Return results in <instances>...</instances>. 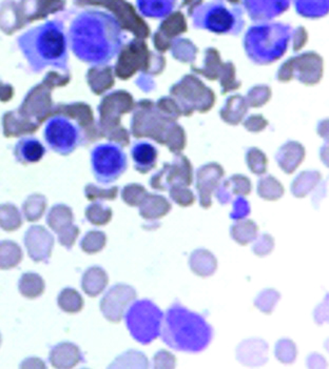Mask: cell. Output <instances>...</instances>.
Here are the masks:
<instances>
[{"mask_svg": "<svg viewBox=\"0 0 329 369\" xmlns=\"http://www.w3.org/2000/svg\"><path fill=\"white\" fill-rule=\"evenodd\" d=\"M125 319L134 340L148 345L160 337L164 312L152 301H134L126 312Z\"/></svg>", "mask_w": 329, "mask_h": 369, "instance_id": "8992f818", "label": "cell"}, {"mask_svg": "<svg viewBox=\"0 0 329 369\" xmlns=\"http://www.w3.org/2000/svg\"><path fill=\"white\" fill-rule=\"evenodd\" d=\"M45 139L51 150L67 156L85 141V133L78 124L63 116H55L46 124Z\"/></svg>", "mask_w": 329, "mask_h": 369, "instance_id": "ba28073f", "label": "cell"}, {"mask_svg": "<svg viewBox=\"0 0 329 369\" xmlns=\"http://www.w3.org/2000/svg\"><path fill=\"white\" fill-rule=\"evenodd\" d=\"M243 6L252 21H270L284 13L290 0H243Z\"/></svg>", "mask_w": 329, "mask_h": 369, "instance_id": "4fadbf2b", "label": "cell"}, {"mask_svg": "<svg viewBox=\"0 0 329 369\" xmlns=\"http://www.w3.org/2000/svg\"><path fill=\"white\" fill-rule=\"evenodd\" d=\"M186 30H187V25H186L184 15L180 12L170 14L156 32L154 36V45L160 51H166L169 46L170 40L184 33Z\"/></svg>", "mask_w": 329, "mask_h": 369, "instance_id": "5bb4252c", "label": "cell"}, {"mask_svg": "<svg viewBox=\"0 0 329 369\" xmlns=\"http://www.w3.org/2000/svg\"><path fill=\"white\" fill-rule=\"evenodd\" d=\"M160 336L176 352L198 354L212 343L214 328L204 317L174 303L164 315Z\"/></svg>", "mask_w": 329, "mask_h": 369, "instance_id": "3957f363", "label": "cell"}, {"mask_svg": "<svg viewBox=\"0 0 329 369\" xmlns=\"http://www.w3.org/2000/svg\"><path fill=\"white\" fill-rule=\"evenodd\" d=\"M252 192V182L243 175H234L223 182L216 192V198L220 204L232 201V196H246Z\"/></svg>", "mask_w": 329, "mask_h": 369, "instance_id": "e0dca14e", "label": "cell"}, {"mask_svg": "<svg viewBox=\"0 0 329 369\" xmlns=\"http://www.w3.org/2000/svg\"><path fill=\"white\" fill-rule=\"evenodd\" d=\"M258 226L254 220H236L230 228V236L236 243L245 246L258 238Z\"/></svg>", "mask_w": 329, "mask_h": 369, "instance_id": "d4e9b609", "label": "cell"}, {"mask_svg": "<svg viewBox=\"0 0 329 369\" xmlns=\"http://www.w3.org/2000/svg\"><path fill=\"white\" fill-rule=\"evenodd\" d=\"M112 216L111 208L102 203H93L86 208V218L93 226H106L111 221Z\"/></svg>", "mask_w": 329, "mask_h": 369, "instance_id": "8d00e7d4", "label": "cell"}, {"mask_svg": "<svg viewBox=\"0 0 329 369\" xmlns=\"http://www.w3.org/2000/svg\"><path fill=\"white\" fill-rule=\"evenodd\" d=\"M176 1L178 0H136V5L142 16L160 19L173 12Z\"/></svg>", "mask_w": 329, "mask_h": 369, "instance_id": "cb8c5ba5", "label": "cell"}, {"mask_svg": "<svg viewBox=\"0 0 329 369\" xmlns=\"http://www.w3.org/2000/svg\"><path fill=\"white\" fill-rule=\"evenodd\" d=\"M305 150L298 142L290 141L279 150L276 158L280 168L287 174H292L302 163Z\"/></svg>", "mask_w": 329, "mask_h": 369, "instance_id": "d6986e66", "label": "cell"}, {"mask_svg": "<svg viewBox=\"0 0 329 369\" xmlns=\"http://www.w3.org/2000/svg\"><path fill=\"white\" fill-rule=\"evenodd\" d=\"M171 208V203L160 195L148 194L140 203V215L147 221H158L167 216Z\"/></svg>", "mask_w": 329, "mask_h": 369, "instance_id": "ac0fdd59", "label": "cell"}, {"mask_svg": "<svg viewBox=\"0 0 329 369\" xmlns=\"http://www.w3.org/2000/svg\"><path fill=\"white\" fill-rule=\"evenodd\" d=\"M147 195V190L140 184H129L122 190V198L125 203L134 208L140 206Z\"/></svg>", "mask_w": 329, "mask_h": 369, "instance_id": "f35d334b", "label": "cell"}, {"mask_svg": "<svg viewBox=\"0 0 329 369\" xmlns=\"http://www.w3.org/2000/svg\"><path fill=\"white\" fill-rule=\"evenodd\" d=\"M258 194L263 199L276 201L284 195V188L276 178L272 176H266V177L261 178L258 181Z\"/></svg>", "mask_w": 329, "mask_h": 369, "instance_id": "d6a6232c", "label": "cell"}, {"mask_svg": "<svg viewBox=\"0 0 329 369\" xmlns=\"http://www.w3.org/2000/svg\"><path fill=\"white\" fill-rule=\"evenodd\" d=\"M294 3L303 17L320 18L328 13V0H294Z\"/></svg>", "mask_w": 329, "mask_h": 369, "instance_id": "f1b7e54d", "label": "cell"}, {"mask_svg": "<svg viewBox=\"0 0 329 369\" xmlns=\"http://www.w3.org/2000/svg\"><path fill=\"white\" fill-rule=\"evenodd\" d=\"M79 228L77 226L71 224L65 230H60L57 232L58 241L62 246H65L68 250H71L79 236Z\"/></svg>", "mask_w": 329, "mask_h": 369, "instance_id": "f6af8a7d", "label": "cell"}, {"mask_svg": "<svg viewBox=\"0 0 329 369\" xmlns=\"http://www.w3.org/2000/svg\"><path fill=\"white\" fill-rule=\"evenodd\" d=\"M136 290L127 284L118 283L112 286L100 300V310L108 321L120 323L126 312L136 300Z\"/></svg>", "mask_w": 329, "mask_h": 369, "instance_id": "30bf717a", "label": "cell"}, {"mask_svg": "<svg viewBox=\"0 0 329 369\" xmlns=\"http://www.w3.org/2000/svg\"><path fill=\"white\" fill-rule=\"evenodd\" d=\"M25 246L34 262H48L54 246V237L41 226H33L25 235Z\"/></svg>", "mask_w": 329, "mask_h": 369, "instance_id": "8fae6325", "label": "cell"}, {"mask_svg": "<svg viewBox=\"0 0 329 369\" xmlns=\"http://www.w3.org/2000/svg\"><path fill=\"white\" fill-rule=\"evenodd\" d=\"M47 208V200L44 196L34 195L24 203L23 212L27 221L36 222L43 217Z\"/></svg>", "mask_w": 329, "mask_h": 369, "instance_id": "836d02e7", "label": "cell"}, {"mask_svg": "<svg viewBox=\"0 0 329 369\" xmlns=\"http://www.w3.org/2000/svg\"><path fill=\"white\" fill-rule=\"evenodd\" d=\"M126 36L118 18L100 10H86L71 23L69 40L74 55L102 67L109 63L122 50Z\"/></svg>", "mask_w": 329, "mask_h": 369, "instance_id": "6da1fadb", "label": "cell"}, {"mask_svg": "<svg viewBox=\"0 0 329 369\" xmlns=\"http://www.w3.org/2000/svg\"><path fill=\"white\" fill-rule=\"evenodd\" d=\"M109 283V277L104 268L91 266L88 268L82 278V288L91 298L100 296Z\"/></svg>", "mask_w": 329, "mask_h": 369, "instance_id": "ffe728a7", "label": "cell"}, {"mask_svg": "<svg viewBox=\"0 0 329 369\" xmlns=\"http://www.w3.org/2000/svg\"><path fill=\"white\" fill-rule=\"evenodd\" d=\"M111 368H148L149 367V361L147 357L140 352L136 350H129L122 356L118 357L113 364L110 365Z\"/></svg>", "mask_w": 329, "mask_h": 369, "instance_id": "e575fe53", "label": "cell"}, {"mask_svg": "<svg viewBox=\"0 0 329 369\" xmlns=\"http://www.w3.org/2000/svg\"><path fill=\"white\" fill-rule=\"evenodd\" d=\"M194 27L222 35H238L245 27L244 13L238 6L224 0H212L196 6L189 12Z\"/></svg>", "mask_w": 329, "mask_h": 369, "instance_id": "5b68a950", "label": "cell"}, {"mask_svg": "<svg viewBox=\"0 0 329 369\" xmlns=\"http://www.w3.org/2000/svg\"><path fill=\"white\" fill-rule=\"evenodd\" d=\"M228 1H229V3H238V0H228Z\"/></svg>", "mask_w": 329, "mask_h": 369, "instance_id": "f907efd6", "label": "cell"}, {"mask_svg": "<svg viewBox=\"0 0 329 369\" xmlns=\"http://www.w3.org/2000/svg\"><path fill=\"white\" fill-rule=\"evenodd\" d=\"M46 153V148L35 138H24L14 148V155L20 163H35L40 161Z\"/></svg>", "mask_w": 329, "mask_h": 369, "instance_id": "7402d4cb", "label": "cell"}, {"mask_svg": "<svg viewBox=\"0 0 329 369\" xmlns=\"http://www.w3.org/2000/svg\"><path fill=\"white\" fill-rule=\"evenodd\" d=\"M267 352H268V345L264 341L246 340L238 347L236 357H238V360H240L241 358L248 355L242 362L246 365L258 366V365L264 364L268 360Z\"/></svg>", "mask_w": 329, "mask_h": 369, "instance_id": "44dd1931", "label": "cell"}, {"mask_svg": "<svg viewBox=\"0 0 329 369\" xmlns=\"http://www.w3.org/2000/svg\"><path fill=\"white\" fill-rule=\"evenodd\" d=\"M46 284L41 276L35 272H26L20 277L18 290L21 296L28 299H36L45 292Z\"/></svg>", "mask_w": 329, "mask_h": 369, "instance_id": "484cf974", "label": "cell"}, {"mask_svg": "<svg viewBox=\"0 0 329 369\" xmlns=\"http://www.w3.org/2000/svg\"><path fill=\"white\" fill-rule=\"evenodd\" d=\"M250 214V206L244 198H238L234 203V212L230 218L234 220L243 219Z\"/></svg>", "mask_w": 329, "mask_h": 369, "instance_id": "7dc6e473", "label": "cell"}, {"mask_svg": "<svg viewBox=\"0 0 329 369\" xmlns=\"http://www.w3.org/2000/svg\"><path fill=\"white\" fill-rule=\"evenodd\" d=\"M0 344H1V335H0Z\"/></svg>", "mask_w": 329, "mask_h": 369, "instance_id": "816d5d0a", "label": "cell"}, {"mask_svg": "<svg viewBox=\"0 0 329 369\" xmlns=\"http://www.w3.org/2000/svg\"><path fill=\"white\" fill-rule=\"evenodd\" d=\"M192 166L187 157L176 156L171 164L164 163L162 170L152 176L150 186L153 190H167L172 186H189L192 183Z\"/></svg>", "mask_w": 329, "mask_h": 369, "instance_id": "9c48e42d", "label": "cell"}, {"mask_svg": "<svg viewBox=\"0 0 329 369\" xmlns=\"http://www.w3.org/2000/svg\"><path fill=\"white\" fill-rule=\"evenodd\" d=\"M280 294L276 290H265L256 297V301H254V306L264 314L270 315L276 308V303L280 300Z\"/></svg>", "mask_w": 329, "mask_h": 369, "instance_id": "74e56055", "label": "cell"}, {"mask_svg": "<svg viewBox=\"0 0 329 369\" xmlns=\"http://www.w3.org/2000/svg\"><path fill=\"white\" fill-rule=\"evenodd\" d=\"M131 156L135 170L140 174H147L156 168L158 152L149 142L140 141L132 146Z\"/></svg>", "mask_w": 329, "mask_h": 369, "instance_id": "2e32d148", "label": "cell"}, {"mask_svg": "<svg viewBox=\"0 0 329 369\" xmlns=\"http://www.w3.org/2000/svg\"><path fill=\"white\" fill-rule=\"evenodd\" d=\"M24 252L16 242L6 240L0 242V270H8L19 266Z\"/></svg>", "mask_w": 329, "mask_h": 369, "instance_id": "4316f807", "label": "cell"}, {"mask_svg": "<svg viewBox=\"0 0 329 369\" xmlns=\"http://www.w3.org/2000/svg\"><path fill=\"white\" fill-rule=\"evenodd\" d=\"M276 357L279 361H281L285 364H290L294 363L297 357V347L292 341L288 339H283L276 343Z\"/></svg>", "mask_w": 329, "mask_h": 369, "instance_id": "60d3db41", "label": "cell"}, {"mask_svg": "<svg viewBox=\"0 0 329 369\" xmlns=\"http://www.w3.org/2000/svg\"><path fill=\"white\" fill-rule=\"evenodd\" d=\"M247 164L254 174L263 175L267 170V158L262 150L252 148L247 152Z\"/></svg>", "mask_w": 329, "mask_h": 369, "instance_id": "ab89813d", "label": "cell"}, {"mask_svg": "<svg viewBox=\"0 0 329 369\" xmlns=\"http://www.w3.org/2000/svg\"><path fill=\"white\" fill-rule=\"evenodd\" d=\"M57 304L63 312L68 314H77L84 308L85 302L77 290L67 288L58 295Z\"/></svg>", "mask_w": 329, "mask_h": 369, "instance_id": "f546056e", "label": "cell"}, {"mask_svg": "<svg viewBox=\"0 0 329 369\" xmlns=\"http://www.w3.org/2000/svg\"><path fill=\"white\" fill-rule=\"evenodd\" d=\"M118 188L116 186L114 188H100L93 184H89L86 188V197L90 201H95V200H114L118 197Z\"/></svg>", "mask_w": 329, "mask_h": 369, "instance_id": "7bdbcfd3", "label": "cell"}, {"mask_svg": "<svg viewBox=\"0 0 329 369\" xmlns=\"http://www.w3.org/2000/svg\"><path fill=\"white\" fill-rule=\"evenodd\" d=\"M274 248V240L270 234H263L256 239V243L252 246V252L258 257L270 255Z\"/></svg>", "mask_w": 329, "mask_h": 369, "instance_id": "ee69618b", "label": "cell"}, {"mask_svg": "<svg viewBox=\"0 0 329 369\" xmlns=\"http://www.w3.org/2000/svg\"><path fill=\"white\" fill-rule=\"evenodd\" d=\"M107 244V236L100 230H90L80 241L82 252L89 255L97 254L105 248Z\"/></svg>", "mask_w": 329, "mask_h": 369, "instance_id": "d590c367", "label": "cell"}, {"mask_svg": "<svg viewBox=\"0 0 329 369\" xmlns=\"http://www.w3.org/2000/svg\"><path fill=\"white\" fill-rule=\"evenodd\" d=\"M49 361L55 368L67 369L85 362V359L77 345L71 342H63L52 348Z\"/></svg>", "mask_w": 329, "mask_h": 369, "instance_id": "9a60e30c", "label": "cell"}, {"mask_svg": "<svg viewBox=\"0 0 329 369\" xmlns=\"http://www.w3.org/2000/svg\"><path fill=\"white\" fill-rule=\"evenodd\" d=\"M17 45L35 73L46 68H55L62 71L68 69L67 36L65 26L59 20H49L28 30L18 37Z\"/></svg>", "mask_w": 329, "mask_h": 369, "instance_id": "7a4b0ae2", "label": "cell"}, {"mask_svg": "<svg viewBox=\"0 0 329 369\" xmlns=\"http://www.w3.org/2000/svg\"><path fill=\"white\" fill-rule=\"evenodd\" d=\"M170 198L182 208L194 206L196 202L194 192L187 186H174L170 188Z\"/></svg>", "mask_w": 329, "mask_h": 369, "instance_id": "b9f144b4", "label": "cell"}, {"mask_svg": "<svg viewBox=\"0 0 329 369\" xmlns=\"http://www.w3.org/2000/svg\"><path fill=\"white\" fill-rule=\"evenodd\" d=\"M224 170L218 163L203 166L196 172V190L200 196V204L203 208L212 206V197L220 179L224 177Z\"/></svg>", "mask_w": 329, "mask_h": 369, "instance_id": "7c38bea8", "label": "cell"}, {"mask_svg": "<svg viewBox=\"0 0 329 369\" xmlns=\"http://www.w3.org/2000/svg\"><path fill=\"white\" fill-rule=\"evenodd\" d=\"M267 126V122H265L264 120H262V118H258V120H248V121L245 123L247 130H250L252 132H260L262 131L263 128Z\"/></svg>", "mask_w": 329, "mask_h": 369, "instance_id": "c3c4849f", "label": "cell"}, {"mask_svg": "<svg viewBox=\"0 0 329 369\" xmlns=\"http://www.w3.org/2000/svg\"><path fill=\"white\" fill-rule=\"evenodd\" d=\"M91 164L94 177L100 183H113L127 170V156L120 144H100L92 150Z\"/></svg>", "mask_w": 329, "mask_h": 369, "instance_id": "52a82bcc", "label": "cell"}, {"mask_svg": "<svg viewBox=\"0 0 329 369\" xmlns=\"http://www.w3.org/2000/svg\"><path fill=\"white\" fill-rule=\"evenodd\" d=\"M292 34V28L286 23H258L252 26L245 34V51L254 63H272L284 55L290 46Z\"/></svg>", "mask_w": 329, "mask_h": 369, "instance_id": "277c9868", "label": "cell"}, {"mask_svg": "<svg viewBox=\"0 0 329 369\" xmlns=\"http://www.w3.org/2000/svg\"><path fill=\"white\" fill-rule=\"evenodd\" d=\"M74 216L72 210L63 204L53 206L47 216V224L56 234L73 224Z\"/></svg>", "mask_w": 329, "mask_h": 369, "instance_id": "83f0119b", "label": "cell"}, {"mask_svg": "<svg viewBox=\"0 0 329 369\" xmlns=\"http://www.w3.org/2000/svg\"><path fill=\"white\" fill-rule=\"evenodd\" d=\"M202 0H182V6L184 7H188V13L191 11L196 6L200 5Z\"/></svg>", "mask_w": 329, "mask_h": 369, "instance_id": "681fc988", "label": "cell"}, {"mask_svg": "<svg viewBox=\"0 0 329 369\" xmlns=\"http://www.w3.org/2000/svg\"><path fill=\"white\" fill-rule=\"evenodd\" d=\"M320 178L318 172H303L292 182V194L298 198L305 197L318 184Z\"/></svg>", "mask_w": 329, "mask_h": 369, "instance_id": "4dcf8cb0", "label": "cell"}, {"mask_svg": "<svg viewBox=\"0 0 329 369\" xmlns=\"http://www.w3.org/2000/svg\"><path fill=\"white\" fill-rule=\"evenodd\" d=\"M176 363V357L167 350H160L153 357L154 368H174Z\"/></svg>", "mask_w": 329, "mask_h": 369, "instance_id": "bcb514c9", "label": "cell"}, {"mask_svg": "<svg viewBox=\"0 0 329 369\" xmlns=\"http://www.w3.org/2000/svg\"><path fill=\"white\" fill-rule=\"evenodd\" d=\"M23 226V217L12 204L0 206V228L6 232H15Z\"/></svg>", "mask_w": 329, "mask_h": 369, "instance_id": "1f68e13d", "label": "cell"}, {"mask_svg": "<svg viewBox=\"0 0 329 369\" xmlns=\"http://www.w3.org/2000/svg\"><path fill=\"white\" fill-rule=\"evenodd\" d=\"M189 266L196 276L207 278L218 270V260L209 250L198 248L190 256Z\"/></svg>", "mask_w": 329, "mask_h": 369, "instance_id": "603a6c76", "label": "cell"}]
</instances>
